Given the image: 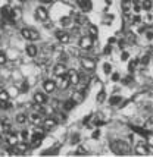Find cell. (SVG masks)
I'll use <instances>...</instances> for the list:
<instances>
[{"label":"cell","mask_w":153,"mask_h":157,"mask_svg":"<svg viewBox=\"0 0 153 157\" xmlns=\"http://www.w3.org/2000/svg\"><path fill=\"white\" fill-rule=\"evenodd\" d=\"M112 150L115 154H118V156H125V154H130V151H131V147H130V144L124 143V141H113L111 144Z\"/></svg>","instance_id":"cell-1"},{"label":"cell","mask_w":153,"mask_h":157,"mask_svg":"<svg viewBox=\"0 0 153 157\" xmlns=\"http://www.w3.org/2000/svg\"><path fill=\"white\" fill-rule=\"evenodd\" d=\"M21 35L28 41H35V40L40 38V34H38L35 29H33V28H22Z\"/></svg>","instance_id":"cell-2"},{"label":"cell","mask_w":153,"mask_h":157,"mask_svg":"<svg viewBox=\"0 0 153 157\" xmlns=\"http://www.w3.org/2000/svg\"><path fill=\"white\" fill-rule=\"evenodd\" d=\"M35 16H37V19L41 21V22H46V21L49 19V12H47V9L44 6H38L35 9Z\"/></svg>","instance_id":"cell-3"},{"label":"cell","mask_w":153,"mask_h":157,"mask_svg":"<svg viewBox=\"0 0 153 157\" xmlns=\"http://www.w3.org/2000/svg\"><path fill=\"white\" fill-rule=\"evenodd\" d=\"M53 74L59 78V76L66 75V74H68V69H66V66H65L63 63H57L55 68H53Z\"/></svg>","instance_id":"cell-4"},{"label":"cell","mask_w":153,"mask_h":157,"mask_svg":"<svg viewBox=\"0 0 153 157\" xmlns=\"http://www.w3.org/2000/svg\"><path fill=\"white\" fill-rule=\"evenodd\" d=\"M28 121L35 125V126H38L40 123H43V117H41V113H38V112H34V113H31L29 116H28Z\"/></svg>","instance_id":"cell-5"},{"label":"cell","mask_w":153,"mask_h":157,"mask_svg":"<svg viewBox=\"0 0 153 157\" xmlns=\"http://www.w3.org/2000/svg\"><path fill=\"white\" fill-rule=\"evenodd\" d=\"M81 63H83V68L87 69V71H94V68H96V62L90 57H83Z\"/></svg>","instance_id":"cell-6"},{"label":"cell","mask_w":153,"mask_h":157,"mask_svg":"<svg viewBox=\"0 0 153 157\" xmlns=\"http://www.w3.org/2000/svg\"><path fill=\"white\" fill-rule=\"evenodd\" d=\"M80 47L85 48V50L91 48V47H93V37H88V35L83 37V38L80 40Z\"/></svg>","instance_id":"cell-7"},{"label":"cell","mask_w":153,"mask_h":157,"mask_svg":"<svg viewBox=\"0 0 153 157\" xmlns=\"http://www.w3.org/2000/svg\"><path fill=\"white\" fill-rule=\"evenodd\" d=\"M149 153H150L149 145H146V144H143V143L135 145V154H139V156H147Z\"/></svg>","instance_id":"cell-8"},{"label":"cell","mask_w":153,"mask_h":157,"mask_svg":"<svg viewBox=\"0 0 153 157\" xmlns=\"http://www.w3.org/2000/svg\"><path fill=\"white\" fill-rule=\"evenodd\" d=\"M56 38L61 41L62 44H68V43H69V34H68L66 31H62V29L56 31Z\"/></svg>","instance_id":"cell-9"},{"label":"cell","mask_w":153,"mask_h":157,"mask_svg":"<svg viewBox=\"0 0 153 157\" xmlns=\"http://www.w3.org/2000/svg\"><path fill=\"white\" fill-rule=\"evenodd\" d=\"M43 88H44V91H46V93L52 94V93L56 90V82L52 81V79H46V81L43 82Z\"/></svg>","instance_id":"cell-10"},{"label":"cell","mask_w":153,"mask_h":157,"mask_svg":"<svg viewBox=\"0 0 153 157\" xmlns=\"http://www.w3.org/2000/svg\"><path fill=\"white\" fill-rule=\"evenodd\" d=\"M84 90H80V91H74V94H72V97H71V100L75 103V104H78V103H81L84 100Z\"/></svg>","instance_id":"cell-11"},{"label":"cell","mask_w":153,"mask_h":157,"mask_svg":"<svg viewBox=\"0 0 153 157\" xmlns=\"http://www.w3.org/2000/svg\"><path fill=\"white\" fill-rule=\"evenodd\" d=\"M121 9L125 15L130 13V10L132 9V0H122L121 2Z\"/></svg>","instance_id":"cell-12"},{"label":"cell","mask_w":153,"mask_h":157,"mask_svg":"<svg viewBox=\"0 0 153 157\" xmlns=\"http://www.w3.org/2000/svg\"><path fill=\"white\" fill-rule=\"evenodd\" d=\"M68 78H69V82L71 84H74V85H76L78 82H80V75H78V72L76 71H68Z\"/></svg>","instance_id":"cell-13"},{"label":"cell","mask_w":153,"mask_h":157,"mask_svg":"<svg viewBox=\"0 0 153 157\" xmlns=\"http://www.w3.org/2000/svg\"><path fill=\"white\" fill-rule=\"evenodd\" d=\"M43 126H44V129L46 131L53 129V128L56 126V121L53 119V117H47V119H44V121H43Z\"/></svg>","instance_id":"cell-14"},{"label":"cell","mask_w":153,"mask_h":157,"mask_svg":"<svg viewBox=\"0 0 153 157\" xmlns=\"http://www.w3.org/2000/svg\"><path fill=\"white\" fill-rule=\"evenodd\" d=\"M34 101L44 106V104L47 103V97H46V94H43V93H35L34 94Z\"/></svg>","instance_id":"cell-15"},{"label":"cell","mask_w":153,"mask_h":157,"mask_svg":"<svg viewBox=\"0 0 153 157\" xmlns=\"http://www.w3.org/2000/svg\"><path fill=\"white\" fill-rule=\"evenodd\" d=\"M69 78H68V75H63V76H59V87L62 90H66L68 87H69Z\"/></svg>","instance_id":"cell-16"},{"label":"cell","mask_w":153,"mask_h":157,"mask_svg":"<svg viewBox=\"0 0 153 157\" xmlns=\"http://www.w3.org/2000/svg\"><path fill=\"white\" fill-rule=\"evenodd\" d=\"M28 148H29V147H28L25 143L16 144V145H15V150H16V151H15V154H24V153H27Z\"/></svg>","instance_id":"cell-17"},{"label":"cell","mask_w":153,"mask_h":157,"mask_svg":"<svg viewBox=\"0 0 153 157\" xmlns=\"http://www.w3.org/2000/svg\"><path fill=\"white\" fill-rule=\"evenodd\" d=\"M6 141H7V144H9L10 147H15V145L18 144V137H16V134H15V132H10V134L7 135Z\"/></svg>","instance_id":"cell-18"},{"label":"cell","mask_w":153,"mask_h":157,"mask_svg":"<svg viewBox=\"0 0 153 157\" xmlns=\"http://www.w3.org/2000/svg\"><path fill=\"white\" fill-rule=\"evenodd\" d=\"M25 50H27V55L29 57H35L37 56V47H35L34 44H28Z\"/></svg>","instance_id":"cell-19"},{"label":"cell","mask_w":153,"mask_h":157,"mask_svg":"<svg viewBox=\"0 0 153 157\" xmlns=\"http://www.w3.org/2000/svg\"><path fill=\"white\" fill-rule=\"evenodd\" d=\"M76 5L84 10H90V2L88 0H76Z\"/></svg>","instance_id":"cell-20"},{"label":"cell","mask_w":153,"mask_h":157,"mask_svg":"<svg viewBox=\"0 0 153 157\" xmlns=\"http://www.w3.org/2000/svg\"><path fill=\"white\" fill-rule=\"evenodd\" d=\"M10 12H12V9H10L9 6L2 7V15H3V18H6V19H9V18H10Z\"/></svg>","instance_id":"cell-21"},{"label":"cell","mask_w":153,"mask_h":157,"mask_svg":"<svg viewBox=\"0 0 153 157\" xmlns=\"http://www.w3.org/2000/svg\"><path fill=\"white\" fill-rule=\"evenodd\" d=\"M121 101H122V98L119 96H113L109 98V104H111V106H116V104H119Z\"/></svg>","instance_id":"cell-22"},{"label":"cell","mask_w":153,"mask_h":157,"mask_svg":"<svg viewBox=\"0 0 153 157\" xmlns=\"http://www.w3.org/2000/svg\"><path fill=\"white\" fill-rule=\"evenodd\" d=\"M9 93L7 91H5V90L0 87V101H6V100H9Z\"/></svg>","instance_id":"cell-23"},{"label":"cell","mask_w":153,"mask_h":157,"mask_svg":"<svg viewBox=\"0 0 153 157\" xmlns=\"http://www.w3.org/2000/svg\"><path fill=\"white\" fill-rule=\"evenodd\" d=\"M27 121H28V117H27V115H24V113H19V115H16V122L18 123H27Z\"/></svg>","instance_id":"cell-24"},{"label":"cell","mask_w":153,"mask_h":157,"mask_svg":"<svg viewBox=\"0 0 153 157\" xmlns=\"http://www.w3.org/2000/svg\"><path fill=\"white\" fill-rule=\"evenodd\" d=\"M153 6L152 0H144L143 3H141V9H144V10H150Z\"/></svg>","instance_id":"cell-25"},{"label":"cell","mask_w":153,"mask_h":157,"mask_svg":"<svg viewBox=\"0 0 153 157\" xmlns=\"http://www.w3.org/2000/svg\"><path fill=\"white\" fill-rule=\"evenodd\" d=\"M74 106H75V103L72 101V100H66V101L63 103V109H65V110L74 109Z\"/></svg>","instance_id":"cell-26"},{"label":"cell","mask_w":153,"mask_h":157,"mask_svg":"<svg viewBox=\"0 0 153 157\" xmlns=\"http://www.w3.org/2000/svg\"><path fill=\"white\" fill-rule=\"evenodd\" d=\"M61 25H62V27H69L71 25L69 16H63V18H61Z\"/></svg>","instance_id":"cell-27"},{"label":"cell","mask_w":153,"mask_h":157,"mask_svg":"<svg viewBox=\"0 0 153 157\" xmlns=\"http://www.w3.org/2000/svg\"><path fill=\"white\" fill-rule=\"evenodd\" d=\"M137 65H139V59H134V60H131V62H130V65H128V71H130V72H132L134 69L137 68Z\"/></svg>","instance_id":"cell-28"},{"label":"cell","mask_w":153,"mask_h":157,"mask_svg":"<svg viewBox=\"0 0 153 157\" xmlns=\"http://www.w3.org/2000/svg\"><path fill=\"white\" fill-rule=\"evenodd\" d=\"M104 98H106V93L104 91H100L97 94V97H96V100H97V103H103Z\"/></svg>","instance_id":"cell-29"},{"label":"cell","mask_w":153,"mask_h":157,"mask_svg":"<svg viewBox=\"0 0 153 157\" xmlns=\"http://www.w3.org/2000/svg\"><path fill=\"white\" fill-rule=\"evenodd\" d=\"M103 71H104V74H108V75H109V74L112 72V65H111V63H104V65H103Z\"/></svg>","instance_id":"cell-30"},{"label":"cell","mask_w":153,"mask_h":157,"mask_svg":"<svg viewBox=\"0 0 153 157\" xmlns=\"http://www.w3.org/2000/svg\"><path fill=\"white\" fill-rule=\"evenodd\" d=\"M10 107H12V104L7 100L6 101H0V109H10Z\"/></svg>","instance_id":"cell-31"},{"label":"cell","mask_w":153,"mask_h":157,"mask_svg":"<svg viewBox=\"0 0 153 157\" xmlns=\"http://www.w3.org/2000/svg\"><path fill=\"white\" fill-rule=\"evenodd\" d=\"M85 18H84V16H81V15H76L75 16V22L76 24H80V25H81V24H84V22H85Z\"/></svg>","instance_id":"cell-32"},{"label":"cell","mask_w":153,"mask_h":157,"mask_svg":"<svg viewBox=\"0 0 153 157\" xmlns=\"http://www.w3.org/2000/svg\"><path fill=\"white\" fill-rule=\"evenodd\" d=\"M3 63H6V53L0 50V65H3Z\"/></svg>","instance_id":"cell-33"},{"label":"cell","mask_w":153,"mask_h":157,"mask_svg":"<svg viewBox=\"0 0 153 157\" xmlns=\"http://www.w3.org/2000/svg\"><path fill=\"white\" fill-rule=\"evenodd\" d=\"M149 60H150V57H149V55H144L143 57H141V59H140V62H141L143 65H147V63H149Z\"/></svg>","instance_id":"cell-34"},{"label":"cell","mask_w":153,"mask_h":157,"mask_svg":"<svg viewBox=\"0 0 153 157\" xmlns=\"http://www.w3.org/2000/svg\"><path fill=\"white\" fill-rule=\"evenodd\" d=\"M90 33H91V37H93V38H96V37H97V28L90 27Z\"/></svg>","instance_id":"cell-35"},{"label":"cell","mask_w":153,"mask_h":157,"mask_svg":"<svg viewBox=\"0 0 153 157\" xmlns=\"http://www.w3.org/2000/svg\"><path fill=\"white\" fill-rule=\"evenodd\" d=\"M28 87H29V85H28V82H24V84L21 85V93H27Z\"/></svg>","instance_id":"cell-36"},{"label":"cell","mask_w":153,"mask_h":157,"mask_svg":"<svg viewBox=\"0 0 153 157\" xmlns=\"http://www.w3.org/2000/svg\"><path fill=\"white\" fill-rule=\"evenodd\" d=\"M21 137H22V140H25V141H27L28 137H29V132H28V131H22V132H21Z\"/></svg>","instance_id":"cell-37"},{"label":"cell","mask_w":153,"mask_h":157,"mask_svg":"<svg viewBox=\"0 0 153 157\" xmlns=\"http://www.w3.org/2000/svg\"><path fill=\"white\" fill-rule=\"evenodd\" d=\"M147 143H149L150 147H153V134H149V135H147Z\"/></svg>","instance_id":"cell-38"},{"label":"cell","mask_w":153,"mask_h":157,"mask_svg":"<svg viewBox=\"0 0 153 157\" xmlns=\"http://www.w3.org/2000/svg\"><path fill=\"white\" fill-rule=\"evenodd\" d=\"M76 154H87V150H85L84 147H78V150H76Z\"/></svg>","instance_id":"cell-39"},{"label":"cell","mask_w":153,"mask_h":157,"mask_svg":"<svg viewBox=\"0 0 153 157\" xmlns=\"http://www.w3.org/2000/svg\"><path fill=\"white\" fill-rule=\"evenodd\" d=\"M152 126H153V116L146 122V128H152Z\"/></svg>","instance_id":"cell-40"},{"label":"cell","mask_w":153,"mask_h":157,"mask_svg":"<svg viewBox=\"0 0 153 157\" xmlns=\"http://www.w3.org/2000/svg\"><path fill=\"white\" fill-rule=\"evenodd\" d=\"M100 137V131H94V132H93V135H91V138H94V140H97V138Z\"/></svg>","instance_id":"cell-41"},{"label":"cell","mask_w":153,"mask_h":157,"mask_svg":"<svg viewBox=\"0 0 153 157\" xmlns=\"http://www.w3.org/2000/svg\"><path fill=\"white\" fill-rule=\"evenodd\" d=\"M128 57H130V55H128L127 52H124V53H122V56H121V60H128Z\"/></svg>","instance_id":"cell-42"},{"label":"cell","mask_w":153,"mask_h":157,"mask_svg":"<svg viewBox=\"0 0 153 157\" xmlns=\"http://www.w3.org/2000/svg\"><path fill=\"white\" fill-rule=\"evenodd\" d=\"M111 52H112V47H111V44H108V46H106V48H104V55H109Z\"/></svg>","instance_id":"cell-43"},{"label":"cell","mask_w":153,"mask_h":157,"mask_svg":"<svg viewBox=\"0 0 153 157\" xmlns=\"http://www.w3.org/2000/svg\"><path fill=\"white\" fill-rule=\"evenodd\" d=\"M146 37H147V40H153V33H152V31H147Z\"/></svg>","instance_id":"cell-44"},{"label":"cell","mask_w":153,"mask_h":157,"mask_svg":"<svg viewBox=\"0 0 153 157\" xmlns=\"http://www.w3.org/2000/svg\"><path fill=\"white\" fill-rule=\"evenodd\" d=\"M71 143H72V144L78 143V135H76V134H75V135H72V140H71Z\"/></svg>","instance_id":"cell-45"},{"label":"cell","mask_w":153,"mask_h":157,"mask_svg":"<svg viewBox=\"0 0 153 157\" xmlns=\"http://www.w3.org/2000/svg\"><path fill=\"white\" fill-rule=\"evenodd\" d=\"M112 81H115V82L119 81V75H118V74H113V75H112Z\"/></svg>","instance_id":"cell-46"},{"label":"cell","mask_w":153,"mask_h":157,"mask_svg":"<svg viewBox=\"0 0 153 157\" xmlns=\"http://www.w3.org/2000/svg\"><path fill=\"white\" fill-rule=\"evenodd\" d=\"M90 119H91V115H88L87 117H84V121H83V122H84V123H88V122H90Z\"/></svg>","instance_id":"cell-47"},{"label":"cell","mask_w":153,"mask_h":157,"mask_svg":"<svg viewBox=\"0 0 153 157\" xmlns=\"http://www.w3.org/2000/svg\"><path fill=\"white\" fill-rule=\"evenodd\" d=\"M124 82H125V84H128V82H131V76H127L125 79H124Z\"/></svg>","instance_id":"cell-48"},{"label":"cell","mask_w":153,"mask_h":157,"mask_svg":"<svg viewBox=\"0 0 153 157\" xmlns=\"http://www.w3.org/2000/svg\"><path fill=\"white\" fill-rule=\"evenodd\" d=\"M140 9H141V7H140V6H137V5H135V6H134V10H135V12H137V13H139V12H140Z\"/></svg>","instance_id":"cell-49"},{"label":"cell","mask_w":153,"mask_h":157,"mask_svg":"<svg viewBox=\"0 0 153 157\" xmlns=\"http://www.w3.org/2000/svg\"><path fill=\"white\" fill-rule=\"evenodd\" d=\"M134 22H135V24H139V22H140V16H135V18H134Z\"/></svg>","instance_id":"cell-50"},{"label":"cell","mask_w":153,"mask_h":157,"mask_svg":"<svg viewBox=\"0 0 153 157\" xmlns=\"http://www.w3.org/2000/svg\"><path fill=\"white\" fill-rule=\"evenodd\" d=\"M40 2H41V3H50L52 0H40Z\"/></svg>","instance_id":"cell-51"},{"label":"cell","mask_w":153,"mask_h":157,"mask_svg":"<svg viewBox=\"0 0 153 157\" xmlns=\"http://www.w3.org/2000/svg\"><path fill=\"white\" fill-rule=\"evenodd\" d=\"M132 2H139V0H132Z\"/></svg>","instance_id":"cell-52"},{"label":"cell","mask_w":153,"mask_h":157,"mask_svg":"<svg viewBox=\"0 0 153 157\" xmlns=\"http://www.w3.org/2000/svg\"><path fill=\"white\" fill-rule=\"evenodd\" d=\"M0 38H2V35H0Z\"/></svg>","instance_id":"cell-53"}]
</instances>
